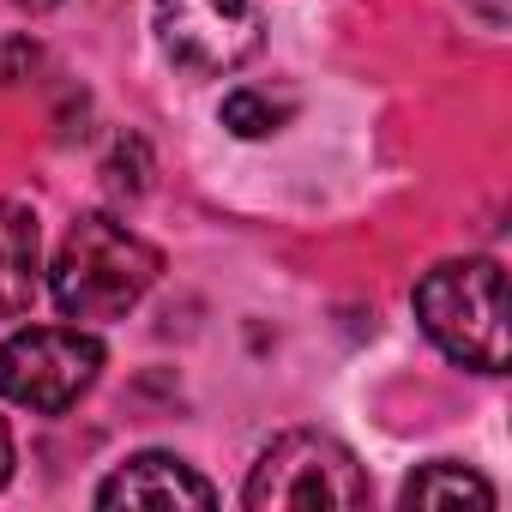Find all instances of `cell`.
Masks as SVG:
<instances>
[{"mask_svg":"<svg viewBox=\"0 0 512 512\" xmlns=\"http://www.w3.org/2000/svg\"><path fill=\"white\" fill-rule=\"evenodd\" d=\"M422 332L464 368H506V272L494 260H446L416 284Z\"/></svg>","mask_w":512,"mask_h":512,"instance_id":"cell-2","label":"cell"},{"mask_svg":"<svg viewBox=\"0 0 512 512\" xmlns=\"http://www.w3.org/2000/svg\"><path fill=\"white\" fill-rule=\"evenodd\" d=\"M500 19H506V13H500V0H488V25H500Z\"/></svg>","mask_w":512,"mask_h":512,"instance_id":"cell-13","label":"cell"},{"mask_svg":"<svg viewBox=\"0 0 512 512\" xmlns=\"http://www.w3.org/2000/svg\"><path fill=\"white\" fill-rule=\"evenodd\" d=\"M157 43L187 73H235L260 49L253 0H157Z\"/></svg>","mask_w":512,"mask_h":512,"instance_id":"cell-5","label":"cell"},{"mask_svg":"<svg viewBox=\"0 0 512 512\" xmlns=\"http://www.w3.org/2000/svg\"><path fill=\"white\" fill-rule=\"evenodd\" d=\"M43 272V235L19 199H0V320H19L37 296Z\"/></svg>","mask_w":512,"mask_h":512,"instance_id":"cell-7","label":"cell"},{"mask_svg":"<svg viewBox=\"0 0 512 512\" xmlns=\"http://www.w3.org/2000/svg\"><path fill=\"white\" fill-rule=\"evenodd\" d=\"M109 187H115V193H145V145H139V139L115 145V157H109Z\"/></svg>","mask_w":512,"mask_h":512,"instance_id":"cell-10","label":"cell"},{"mask_svg":"<svg viewBox=\"0 0 512 512\" xmlns=\"http://www.w3.org/2000/svg\"><path fill=\"white\" fill-rule=\"evenodd\" d=\"M404 506H494V488L464 464H428L404 482Z\"/></svg>","mask_w":512,"mask_h":512,"instance_id":"cell-8","label":"cell"},{"mask_svg":"<svg viewBox=\"0 0 512 512\" xmlns=\"http://www.w3.org/2000/svg\"><path fill=\"white\" fill-rule=\"evenodd\" d=\"M278 121H284V103H272L266 91H235V97L223 103V127L241 133V139H260V133H272Z\"/></svg>","mask_w":512,"mask_h":512,"instance_id":"cell-9","label":"cell"},{"mask_svg":"<svg viewBox=\"0 0 512 512\" xmlns=\"http://www.w3.org/2000/svg\"><path fill=\"white\" fill-rule=\"evenodd\" d=\"M97 506H199L205 512L217 506V488L169 452H139L97 488Z\"/></svg>","mask_w":512,"mask_h":512,"instance_id":"cell-6","label":"cell"},{"mask_svg":"<svg viewBox=\"0 0 512 512\" xmlns=\"http://www.w3.org/2000/svg\"><path fill=\"white\" fill-rule=\"evenodd\" d=\"M241 500L253 512H278V506H368V476L362 464L332 440V434H278L260 464L247 470Z\"/></svg>","mask_w":512,"mask_h":512,"instance_id":"cell-3","label":"cell"},{"mask_svg":"<svg viewBox=\"0 0 512 512\" xmlns=\"http://www.w3.org/2000/svg\"><path fill=\"white\" fill-rule=\"evenodd\" d=\"M157 272H163V253L145 235L91 211L67 229V241L55 253V272H49V290H55V308L67 320H121L127 308L145 302Z\"/></svg>","mask_w":512,"mask_h":512,"instance_id":"cell-1","label":"cell"},{"mask_svg":"<svg viewBox=\"0 0 512 512\" xmlns=\"http://www.w3.org/2000/svg\"><path fill=\"white\" fill-rule=\"evenodd\" d=\"M7 476H13V434L0 422V488H7Z\"/></svg>","mask_w":512,"mask_h":512,"instance_id":"cell-11","label":"cell"},{"mask_svg":"<svg viewBox=\"0 0 512 512\" xmlns=\"http://www.w3.org/2000/svg\"><path fill=\"white\" fill-rule=\"evenodd\" d=\"M103 374V344L79 326H31L0 344V398L31 410V416H61L73 410Z\"/></svg>","mask_w":512,"mask_h":512,"instance_id":"cell-4","label":"cell"},{"mask_svg":"<svg viewBox=\"0 0 512 512\" xmlns=\"http://www.w3.org/2000/svg\"><path fill=\"white\" fill-rule=\"evenodd\" d=\"M19 7H31V13H49V7H61V0H19Z\"/></svg>","mask_w":512,"mask_h":512,"instance_id":"cell-12","label":"cell"}]
</instances>
